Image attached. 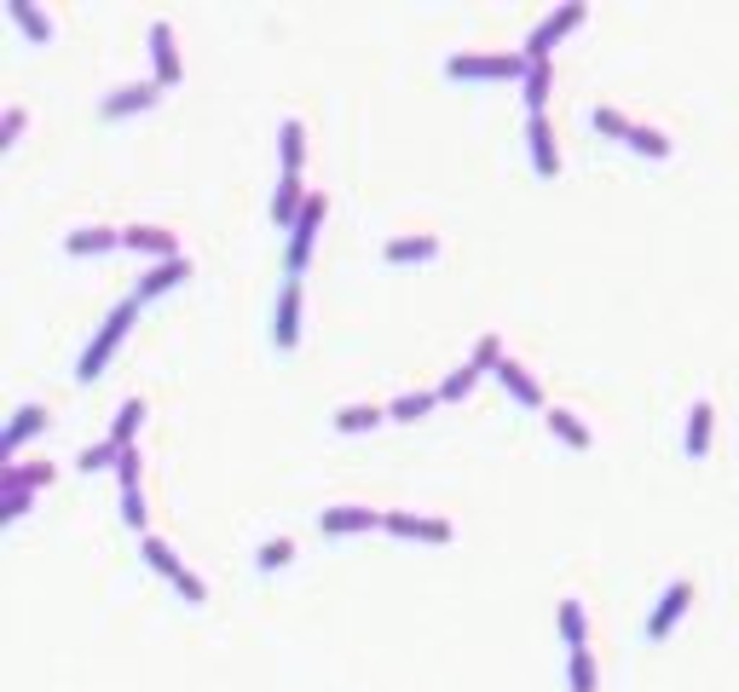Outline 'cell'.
<instances>
[{
    "mask_svg": "<svg viewBox=\"0 0 739 692\" xmlns=\"http://www.w3.org/2000/svg\"><path fill=\"white\" fill-rule=\"evenodd\" d=\"M139 318V300L134 295H127L122 306H116V312L105 318V323H98V336L87 341V352L82 358H75V381H98V375H105V364H110V352L127 341V323H134Z\"/></svg>",
    "mask_w": 739,
    "mask_h": 692,
    "instance_id": "obj_1",
    "label": "cell"
},
{
    "mask_svg": "<svg viewBox=\"0 0 739 692\" xmlns=\"http://www.w3.org/2000/svg\"><path fill=\"white\" fill-rule=\"evenodd\" d=\"M526 53H451L445 58V75H456V82H463V75H486V82H503V75H508V82H515V75H520V82H526Z\"/></svg>",
    "mask_w": 739,
    "mask_h": 692,
    "instance_id": "obj_2",
    "label": "cell"
},
{
    "mask_svg": "<svg viewBox=\"0 0 739 692\" xmlns=\"http://www.w3.org/2000/svg\"><path fill=\"white\" fill-rule=\"evenodd\" d=\"M324 214H329V196H324V191H313V196H307V209H300V220H295V231H289V254H284L289 277H300V272H307V260H313V243H318V225H324Z\"/></svg>",
    "mask_w": 739,
    "mask_h": 692,
    "instance_id": "obj_3",
    "label": "cell"
},
{
    "mask_svg": "<svg viewBox=\"0 0 739 692\" xmlns=\"http://www.w3.org/2000/svg\"><path fill=\"white\" fill-rule=\"evenodd\" d=\"M583 12H590V7H583V0H567V7H560V12H549V18L538 23V30H531V35H526V64H549V53H555V41H560V35H567V30H572V23H583Z\"/></svg>",
    "mask_w": 739,
    "mask_h": 692,
    "instance_id": "obj_4",
    "label": "cell"
},
{
    "mask_svg": "<svg viewBox=\"0 0 739 692\" xmlns=\"http://www.w3.org/2000/svg\"><path fill=\"white\" fill-rule=\"evenodd\" d=\"M687 606H694V583H687V577L665 583V595H658L653 611H647V640H671V629L682 624Z\"/></svg>",
    "mask_w": 739,
    "mask_h": 692,
    "instance_id": "obj_5",
    "label": "cell"
},
{
    "mask_svg": "<svg viewBox=\"0 0 739 692\" xmlns=\"http://www.w3.org/2000/svg\"><path fill=\"white\" fill-rule=\"evenodd\" d=\"M376 525H388V514H381V508H365V502H341V508H324L318 514L324 536H352V531H376Z\"/></svg>",
    "mask_w": 739,
    "mask_h": 692,
    "instance_id": "obj_6",
    "label": "cell"
},
{
    "mask_svg": "<svg viewBox=\"0 0 739 692\" xmlns=\"http://www.w3.org/2000/svg\"><path fill=\"white\" fill-rule=\"evenodd\" d=\"M272 341L277 347H295L300 341V277H284V289H277V312H272Z\"/></svg>",
    "mask_w": 739,
    "mask_h": 692,
    "instance_id": "obj_7",
    "label": "cell"
},
{
    "mask_svg": "<svg viewBox=\"0 0 739 692\" xmlns=\"http://www.w3.org/2000/svg\"><path fill=\"white\" fill-rule=\"evenodd\" d=\"M162 98V82H127V87H116V93H105V110L110 121H122V116H134V110H150Z\"/></svg>",
    "mask_w": 739,
    "mask_h": 692,
    "instance_id": "obj_8",
    "label": "cell"
},
{
    "mask_svg": "<svg viewBox=\"0 0 739 692\" xmlns=\"http://www.w3.org/2000/svg\"><path fill=\"white\" fill-rule=\"evenodd\" d=\"M526 145H531V168H538L543 179H555L560 173V150H555L549 116H526Z\"/></svg>",
    "mask_w": 739,
    "mask_h": 692,
    "instance_id": "obj_9",
    "label": "cell"
},
{
    "mask_svg": "<svg viewBox=\"0 0 739 692\" xmlns=\"http://www.w3.org/2000/svg\"><path fill=\"white\" fill-rule=\"evenodd\" d=\"M191 277V260L186 254H173V260H157L145 277H139V289H134V300H150V295H168V289H180Z\"/></svg>",
    "mask_w": 739,
    "mask_h": 692,
    "instance_id": "obj_10",
    "label": "cell"
},
{
    "mask_svg": "<svg viewBox=\"0 0 739 692\" xmlns=\"http://www.w3.org/2000/svg\"><path fill=\"white\" fill-rule=\"evenodd\" d=\"M41 427H46V409H41V404H18V409H12L7 439H0V456H7V468H12V456L23 450V439H35Z\"/></svg>",
    "mask_w": 739,
    "mask_h": 692,
    "instance_id": "obj_11",
    "label": "cell"
},
{
    "mask_svg": "<svg viewBox=\"0 0 739 692\" xmlns=\"http://www.w3.org/2000/svg\"><path fill=\"white\" fill-rule=\"evenodd\" d=\"M150 58H157V82L173 87L180 82V46H173V30H168V18L150 23Z\"/></svg>",
    "mask_w": 739,
    "mask_h": 692,
    "instance_id": "obj_12",
    "label": "cell"
},
{
    "mask_svg": "<svg viewBox=\"0 0 739 692\" xmlns=\"http://www.w3.org/2000/svg\"><path fill=\"white\" fill-rule=\"evenodd\" d=\"M122 248H145V254H157V260H173V254H180V237H173V231H162V225H127L122 231Z\"/></svg>",
    "mask_w": 739,
    "mask_h": 692,
    "instance_id": "obj_13",
    "label": "cell"
},
{
    "mask_svg": "<svg viewBox=\"0 0 739 692\" xmlns=\"http://www.w3.org/2000/svg\"><path fill=\"white\" fill-rule=\"evenodd\" d=\"M307 196H313V191H300V173H277V196H272V220H277V225H284V231H295L300 209H307Z\"/></svg>",
    "mask_w": 739,
    "mask_h": 692,
    "instance_id": "obj_14",
    "label": "cell"
},
{
    "mask_svg": "<svg viewBox=\"0 0 739 692\" xmlns=\"http://www.w3.org/2000/svg\"><path fill=\"white\" fill-rule=\"evenodd\" d=\"M497 381H503V387L508 393H515L520 404H531V409H543V387H538V375H531L526 364H520V358H503V364L492 370Z\"/></svg>",
    "mask_w": 739,
    "mask_h": 692,
    "instance_id": "obj_15",
    "label": "cell"
},
{
    "mask_svg": "<svg viewBox=\"0 0 739 692\" xmlns=\"http://www.w3.org/2000/svg\"><path fill=\"white\" fill-rule=\"evenodd\" d=\"M388 531L393 536H422V543H451V520H422V514H404V508L388 514Z\"/></svg>",
    "mask_w": 739,
    "mask_h": 692,
    "instance_id": "obj_16",
    "label": "cell"
},
{
    "mask_svg": "<svg viewBox=\"0 0 739 692\" xmlns=\"http://www.w3.org/2000/svg\"><path fill=\"white\" fill-rule=\"evenodd\" d=\"M35 485H53V461H30V468H18V461H12V468L0 473V491H7V497H30Z\"/></svg>",
    "mask_w": 739,
    "mask_h": 692,
    "instance_id": "obj_17",
    "label": "cell"
},
{
    "mask_svg": "<svg viewBox=\"0 0 739 692\" xmlns=\"http://www.w3.org/2000/svg\"><path fill=\"white\" fill-rule=\"evenodd\" d=\"M543 422H549V433H555V439H567L572 450H590V445H595V433L583 427V422L572 416V409H555V404H549V409H543Z\"/></svg>",
    "mask_w": 739,
    "mask_h": 692,
    "instance_id": "obj_18",
    "label": "cell"
},
{
    "mask_svg": "<svg viewBox=\"0 0 739 692\" xmlns=\"http://www.w3.org/2000/svg\"><path fill=\"white\" fill-rule=\"evenodd\" d=\"M277 150H284V173H300V162H307V127H300V116L277 127Z\"/></svg>",
    "mask_w": 739,
    "mask_h": 692,
    "instance_id": "obj_19",
    "label": "cell"
},
{
    "mask_svg": "<svg viewBox=\"0 0 739 692\" xmlns=\"http://www.w3.org/2000/svg\"><path fill=\"white\" fill-rule=\"evenodd\" d=\"M710 422H717V404L699 398V404H694V416H687V456H694V461L710 450Z\"/></svg>",
    "mask_w": 739,
    "mask_h": 692,
    "instance_id": "obj_20",
    "label": "cell"
},
{
    "mask_svg": "<svg viewBox=\"0 0 739 692\" xmlns=\"http://www.w3.org/2000/svg\"><path fill=\"white\" fill-rule=\"evenodd\" d=\"M139 422H145V398H122V409H116V427H110V445H116V450H134V433H139Z\"/></svg>",
    "mask_w": 739,
    "mask_h": 692,
    "instance_id": "obj_21",
    "label": "cell"
},
{
    "mask_svg": "<svg viewBox=\"0 0 739 692\" xmlns=\"http://www.w3.org/2000/svg\"><path fill=\"white\" fill-rule=\"evenodd\" d=\"M116 243H122V231H110V225H82V231L64 237L70 254H98V248H116Z\"/></svg>",
    "mask_w": 739,
    "mask_h": 692,
    "instance_id": "obj_22",
    "label": "cell"
},
{
    "mask_svg": "<svg viewBox=\"0 0 739 692\" xmlns=\"http://www.w3.org/2000/svg\"><path fill=\"white\" fill-rule=\"evenodd\" d=\"M139 554H145V560H150V566H157V572H162V577H180V572H186V560H180V554H173V543H162V536H150V531L139 536Z\"/></svg>",
    "mask_w": 739,
    "mask_h": 692,
    "instance_id": "obj_23",
    "label": "cell"
},
{
    "mask_svg": "<svg viewBox=\"0 0 739 692\" xmlns=\"http://www.w3.org/2000/svg\"><path fill=\"white\" fill-rule=\"evenodd\" d=\"M549 93H555V64H531V70H526V110L543 116Z\"/></svg>",
    "mask_w": 739,
    "mask_h": 692,
    "instance_id": "obj_24",
    "label": "cell"
},
{
    "mask_svg": "<svg viewBox=\"0 0 739 692\" xmlns=\"http://www.w3.org/2000/svg\"><path fill=\"white\" fill-rule=\"evenodd\" d=\"M381 254H388L393 266H399V260H433V254H440V237H427V231H422V237H393Z\"/></svg>",
    "mask_w": 739,
    "mask_h": 692,
    "instance_id": "obj_25",
    "label": "cell"
},
{
    "mask_svg": "<svg viewBox=\"0 0 739 692\" xmlns=\"http://www.w3.org/2000/svg\"><path fill=\"white\" fill-rule=\"evenodd\" d=\"M433 404H440V393H399V398L388 404V422H422Z\"/></svg>",
    "mask_w": 739,
    "mask_h": 692,
    "instance_id": "obj_26",
    "label": "cell"
},
{
    "mask_svg": "<svg viewBox=\"0 0 739 692\" xmlns=\"http://www.w3.org/2000/svg\"><path fill=\"white\" fill-rule=\"evenodd\" d=\"M376 422H388V409H376V404H341V409H336V427H341V433H365V427H376Z\"/></svg>",
    "mask_w": 739,
    "mask_h": 692,
    "instance_id": "obj_27",
    "label": "cell"
},
{
    "mask_svg": "<svg viewBox=\"0 0 739 692\" xmlns=\"http://www.w3.org/2000/svg\"><path fill=\"white\" fill-rule=\"evenodd\" d=\"M7 12L23 23V30H30V41H53V18H41L30 0H7Z\"/></svg>",
    "mask_w": 739,
    "mask_h": 692,
    "instance_id": "obj_28",
    "label": "cell"
},
{
    "mask_svg": "<svg viewBox=\"0 0 739 692\" xmlns=\"http://www.w3.org/2000/svg\"><path fill=\"white\" fill-rule=\"evenodd\" d=\"M630 150H635V157H658V162H665V157H671V139L658 134V127H642V121H635V134H630Z\"/></svg>",
    "mask_w": 739,
    "mask_h": 692,
    "instance_id": "obj_29",
    "label": "cell"
},
{
    "mask_svg": "<svg viewBox=\"0 0 739 692\" xmlns=\"http://www.w3.org/2000/svg\"><path fill=\"white\" fill-rule=\"evenodd\" d=\"M590 121H595V134H606V139H624V145H630V134H635V121H630L624 110H613V105H601Z\"/></svg>",
    "mask_w": 739,
    "mask_h": 692,
    "instance_id": "obj_30",
    "label": "cell"
},
{
    "mask_svg": "<svg viewBox=\"0 0 739 692\" xmlns=\"http://www.w3.org/2000/svg\"><path fill=\"white\" fill-rule=\"evenodd\" d=\"M567 681H572V692H595V658H590V647H572Z\"/></svg>",
    "mask_w": 739,
    "mask_h": 692,
    "instance_id": "obj_31",
    "label": "cell"
},
{
    "mask_svg": "<svg viewBox=\"0 0 739 692\" xmlns=\"http://www.w3.org/2000/svg\"><path fill=\"white\" fill-rule=\"evenodd\" d=\"M560 635H567V647H583V635H590V624H583V606L578 600H560Z\"/></svg>",
    "mask_w": 739,
    "mask_h": 692,
    "instance_id": "obj_32",
    "label": "cell"
},
{
    "mask_svg": "<svg viewBox=\"0 0 739 692\" xmlns=\"http://www.w3.org/2000/svg\"><path fill=\"white\" fill-rule=\"evenodd\" d=\"M289 560H295V543H289V536H272V543H261V554H254V566L277 572V566H289Z\"/></svg>",
    "mask_w": 739,
    "mask_h": 692,
    "instance_id": "obj_33",
    "label": "cell"
},
{
    "mask_svg": "<svg viewBox=\"0 0 739 692\" xmlns=\"http://www.w3.org/2000/svg\"><path fill=\"white\" fill-rule=\"evenodd\" d=\"M474 381H479V364H474V358H468V364H456L445 381H440V398H463L468 387H474Z\"/></svg>",
    "mask_w": 739,
    "mask_h": 692,
    "instance_id": "obj_34",
    "label": "cell"
},
{
    "mask_svg": "<svg viewBox=\"0 0 739 692\" xmlns=\"http://www.w3.org/2000/svg\"><path fill=\"white\" fill-rule=\"evenodd\" d=\"M110 461H122V450L105 439V445H87L82 456H75V468H82V473H93V468H110Z\"/></svg>",
    "mask_w": 739,
    "mask_h": 692,
    "instance_id": "obj_35",
    "label": "cell"
},
{
    "mask_svg": "<svg viewBox=\"0 0 739 692\" xmlns=\"http://www.w3.org/2000/svg\"><path fill=\"white\" fill-rule=\"evenodd\" d=\"M23 121H30V110H23V105H12L7 116H0V150H12V145H18V134H23Z\"/></svg>",
    "mask_w": 739,
    "mask_h": 692,
    "instance_id": "obj_36",
    "label": "cell"
},
{
    "mask_svg": "<svg viewBox=\"0 0 739 692\" xmlns=\"http://www.w3.org/2000/svg\"><path fill=\"white\" fill-rule=\"evenodd\" d=\"M116 479H122V491H139V445H134V450H122Z\"/></svg>",
    "mask_w": 739,
    "mask_h": 692,
    "instance_id": "obj_37",
    "label": "cell"
},
{
    "mask_svg": "<svg viewBox=\"0 0 739 692\" xmlns=\"http://www.w3.org/2000/svg\"><path fill=\"white\" fill-rule=\"evenodd\" d=\"M474 364H479V370H497V364H503V341H497V336H479Z\"/></svg>",
    "mask_w": 739,
    "mask_h": 692,
    "instance_id": "obj_38",
    "label": "cell"
},
{
    "mask_svg": "<svg viewBox=\"0 0 739 692\" xmlns=\"http://www.w3.org/2000/svg\"><path fill=\"white\" fill-rule=\"evenodd\" d=\"M173 588H180V595H186L191 606H202V600H209V583H202L197 572H180V577H173Z\"/></svg>",
    "mask_w": 739,
    "mask_h": 692,
    "instance_id": "obj_39",
    "label": "cell"
},
{
    "mask_svg": "<svg viewBox=\"0 0 739 692\" xmlns=\"http://www.w3.org/2000/svg\"><path fill=\"white\" fill-rule=\"evenodd\" d=\"M122 520L134 525V531H145V497L139 491H122Z\"/></svg>",
    "mask_w": 739,
    "mask_h": 692,
    "instance_id": "obj_40",
    "label": "cell"
}]
</instances>
